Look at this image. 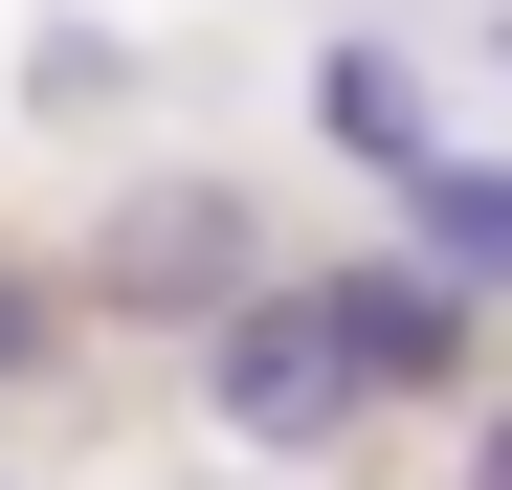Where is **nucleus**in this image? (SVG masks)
<instances>
[{"label": "nucleus", "mask_w": 512, "mask_h": 490, "mask_svg": "<svg viewBox=\"0 0 512 490\" xmlns=\"http://www.w3.org/2000/svg\"><path fill=\"white\" fill-rule=\"evenodd\" d=\"M245 268H268L245 201H201V179H134V201H112V290H134V312H223Z\"/></svg>", "instance_id": "7ed1b4c3"}, {"label": "nucleus", "mask_w": 512, "mask_h": 490, "mask_svg": "<svg viewBox=\"0 0 512 490\" xmlns=\"http://www.w3.org/2000/svg\"><path fill=\"white\" fill-rule=\"evenodd\" d=\"M490 45H512V23H490Z\"/></svg>", "instance_id": "6e6552de"}, {"label": "nucleus", "mask_w": 512, "mask_h": 490, "mask_svg": "<svg viewBox=\"0 0 512 490\" xmlns=\"http://www.w3.org/2000/svg\"><path fill=\"white\" fill-rule=\"evenodd\" d=\"M312 312H334V357H357V401H468V357H490L468 268H312Z\"/></svg>", "instance_id": "f03ea898"}, {"label": "nucleus", "mask_w": 512, "mask_h": 490, "mask_svg": "<svg viewBox=\"0 0 512 490\" xmlns=\"http://www.w3.org/2000/svg\"><path fill=\"white\" fill-rule=\"evenodd\" d=\"M379 201L423 223V268H468V290H512V156H446V134H423V156H401Z\"/></svg>", "instance_id": "39448f33"}, {"label": "nucleus", "mask_w": 512, "mask_h": 490, "mask_svg": "<svg viewBox=\"0 0 512 490\" xmlns=\"http://www.w3.org/2000/svg\"><path fill=\"white\" fill-rule=\"evenodd\" d=\"M201 401H223V446H334V424H357V357H334L312 290L245 268V290L201 312Z\"/></svg>", "instance_id": "f257e3e1"}, {"label": "nucleus", "mask_w": 512, "mask_h": 490, "mask_svg": "<svg viewBox=\"0 0 512 490\" xmlns=\"http://www.w3.org/2000/svg\"><path fill=\"white\" fill-rule=\"evenodd\" d=\"M312 134H334V156H357V179H401V156H423V134H446V90H423V67H401L379 23H334V45H312Z\"/></svg>", "instance_id": "20e7f679"}, {"label": "nucleus", "mask_w": 512, "mask_h": 490, "mask_svg": "<svg viewBox=\"0 0 512 490\" xmlns=\"http://www.w3.org/2000/svg\"><path fill=\"white\" fill-rule=\"evenodd\" d=\"M45 357V268H0V379H23Z\"/></svg>", "instance_id": "423d86ee"}, {"label": "nucleus", "mask_w": 512, "mask_h": 490, "mask_svg": "<svg viewBox=\"0 0 512 490\" xmlns=\"http://www.w3.org/2000/svg\"><path fill=\"white\" fill-rule=\"evenodd\" d=\"M468 490H512V401H490V424H468Z\"/></svg>", "instance_id": "0eeeda50"}]
</instances>
